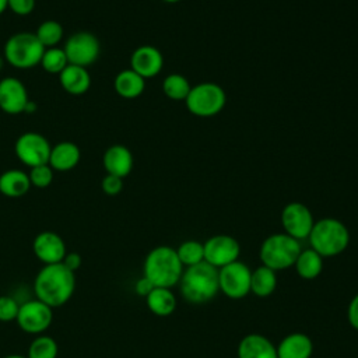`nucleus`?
Here are the masks:
<instances>
[{"mask_svg": "<svg viewBox=\"0 0 358 358\" xmlns=\"http://www.w3.org/2000/svg\"><path fill=\"white\" fill-rule=\"evenodd\" d=\"M76 289V273L63 263L45 264L35 277L34 291L36 299L50 308L63 306L70 301Z\"/></svg>", "mask_w": 358, "mask_h": 358, "instance_id": "1", "label": "nucleus"}, {"mask_svg": "<svg viewBox=\"0 0 358 358\" xmlns=\"http://www.w3.org/2000/svg\"><path fill=\"white\" fill-rule=\"evenodd\" d=\"M180 294L190 303H206L211 301L218 289V268L208 264L207 262H200L194 266L186 267L179 280Z\"/></svg>", "mask_w": 358, "mask_h": 358, "instance_id": "2", "label": "nucleus"}, {"mask_svg": "<svg viewBox=\"0 0 358 358\" xmlns=\"http://www.w3.org/2000/svg\"><path fill=\"white\" fill-rule=\"evenodd\" d=\"M183 273L176 249L171 246H157L148 252L144 260V277H147L154 287L171 288L179 282Z\"/></svg>", "mask_w": 358, "mask_h": 358, "instance_id": "3", "label": "nucleus"}, {"mask_svg": "<svg viewBox=\"0 0 358 358\" xmlns=\"http://www.w3.org/2000/svg\"><path fill=\"white\" fill-rule=\"evenodd\" d=\"M308 238L310 248L322 257L340 255L347 249L350 242L347 227L336 218H322L316 221Z\"/></svg>", "mask_w": 358, "mask_h": 358, "instance_id": "4", "label": "nucleus"}, {"mask_svg": "<svg viewBox=\"0 0 358 358\" xmlns=\"http://www.w3.org/2000/svg\"><path fill=\"white\" fill-rule=\"evenodd\" d=\"M299 253V241L284 232L267 236L260 246L259 256L263 266L277 271L294 266Z\"/></svg>", "mask_w": 358, "mask_h": 358, "instance_id": "5", "label": "nucleus"}, {"mask_svg": "<svg viewBox=\"0 0 358 358\" xmlns=\"http://www.w3.org/2000/svg\"><path fill=\"white\" fill-rule=\"evenodd\" d=\"M45 52L35 34L18 32L11 35L4 45V59L17 69H31L41 63Z\"/></svg>", "mask_w": 358, "mask_h": 358, "instance_id": "6", "label": "nucleus"}, {"mask_svg": "<svg viewBox=\"0 0 358 358\" xmlns=\"http://www.w3.org/2000/svg\"><path fill=\"white\" fill-rule=\"evenodd\" d=\"M186 106L187 109L200 117H208L217 115L225 105L224 90L214 83H200L190 88L187 95Z\"/></svg>", "mask_w": 358, "mask_h": 358, "instance_id": "7", "label": "nucleus"}, {"mask_svg": "<svg viewBox=\"0 0 358 358\" xmlns=\"http://www.w3.org/2000/svg\"><path fill=\"white\" fill-rule=\"evenodd\" d=\"M250 268L236 260L218 268L220 291L232 299H241L250 292Z\"/></svg>", "mask_w": 358, "mask_h": 358, "instance_id": "8", "label": "nucleus"}, {"mask_svg": "<svg viewBox=\"0 0 358 358\" xmlns=\"http://www.w3.org/2000/svg\"><path fill=\"white\" fill-rule=\"evenodd\" d=\"M67 62L70 64L85 67L91 66L99 56L101 46L96 36L91 32H76L73 34L63 48Z\"/></svg>", "mask_w": 358, "mask_h": 358, "instance_id": "9", "label": "nucleus"}, {"mask_svg": "<svg viewBox=\"0 0 358 358\" xmlns=\"http://www.w3.org/2000/svg\"><path fill=\"white\" fill-rule=\"evenodd\" d=\"M15 320L25 333L41 334L53 320L52 308L39 299H28L20 305Z\"/></svg>", "mask_w": 358, "mask_h": 358, "instance_id": "10", "label": "nucleus"}, {"mask_svg": "<svg viewBox=\"0 0 358 358\" xmlns=\"http://www.w3.org/2000/svg\"><path fill=\"white\" fill-rule=\"evenodd\" d=\"M14 150L17 158L29 168H32L49 162L52 147L46 137H43L42 134L27 131L17 138Z\"/></svg>", "mask_w": 358, "mask_h": 358, "instance_id": "11", "label": "nucleus"}, {"mask_svg": "<svg viewBox=\"0 0 358 358\" xmlns=\"http://www.w3.org/2000/svg\"><path fill=\"white\" fill-rule=\"evenodd\" d=\"M204 262L221 268L229 263L238 260L241 246L238 241L229 235H214L204 243Z\"/></svg>", "mask_w": 358, "mask_h": 358, "instance_id": "12", "label": "nucleus"}, {"mask_svg": "<svg viewBox=\"0 0 358 358\" xmlns=\"http://www.w3.org/2000/svg\"><path fill=\"white\" fill-rule=\"evenodd\" d=\"M281 224L287 235L299 241L309 236L315 221L310 210L305 204L294 201L282 208Z\"/></svg>", "mask_w": 358, "mask_h": 358, "instance_id": "13", "label": "nucleus"}, {"mask_svg": "<svg viewBox=\"0 0 358 358\" xmlns=\"http://www.w3.org/2000/svg\"><path fill=\"white\" fill-rule=\"evenodd\" d=\"M32 250L43 264L62 263L67 253L66 243L62 236L52 231L38 234L32 242Z\"/></svg>", "mask_w": 358, "mask_h": 358, "instance_id": "14", "label": "nucleus"}, {"mask_svg": "<svg viewBox=\"0 0 358 358\" xmlns=\"http://www.w3.org/2000/svg\"><path fill=\"white\" fill-rule=\"evenodd\" d=\"M29 102L28 92L22 81L15 77H6L0 80V108L6 113L18 115L25 112Z\"/></svg>", "mask_w": 358, "mask_h": 358, "instance_id": "15", "label": "nucleus"}, {"mask_svg": "<svg viewBox=\"0 0 358 358\" xmlns=\"http://www.w3.org/2000/svg\"><path fill=\"white\" fill-rule=\"evenodd\" d=\"M164 66V57L161 52L150 45L137 48L130 57V69L140 74L144 80L155 77Z\"/></svg>", "mask_w": 358, "mask_h": 358, "instance_id": "16", "label": "nucleus"}, {"mask_svg": "<svg viewBox=\"0 0 358 358\" xmlns=\"http://www.w3.org/2000/svg\"><path fill=\"white\" fill-rule=\"evenodd\" d=\"M102 162L105 171L109 175H115L123 179L130 173L133 168V155L127 147L115 144L105 151Z\"/></svg>", "mask_w": 358, "mask_h": 358, "instance_id": "17", "label": "nucleus"}, {"mask_svg": "<svg viewBox=\"0 0 358 358\" xmlns=\"http://www.w3.org/2000/svg\"><path fill=\"white\" fill-rule=\"evenodd\" d=\"M238 358H277V348L267 337L252 333L239 341Z\"/></svg>", "mask_w": 358, "mask_h": 358, "instance_id": "18", "label": "nucleus"}, {"mask_svg": "<svg viewBox=\"0 0 358 358\" xmlns=\"http://www.w3.org/2000/svg\"><path fill=\"white\" fill-rule=\"evenodd\" d=\"M277 348V358H310L313 344L309 336L303 333H291L285 336Z\"/></svg>", "mask_w": 358, "mask_h": 358, "instance_id": "19", "label": "nucleus"}, {"mask_svg": "<svg viewBox=\"0 0 358 358\" xmlns=\"http://www.w3.org/2000/svg\"><path fill=\"white\" fill-rule=\"evenodd\" d=\"M59 81L63 90L71 95H83L91 85V77L87 69L70 63L59 74Z\"/></svg>", "mask_w": 358, "mask_h": 358, "instance_id": "20", "label": "nucleus"}, {"mask_svg": "<svg viewBox=\"0 0 358 358\" xmlns=\"http://www.w3.org/2000/svg\"><path fill=\"white\" fill-rule=\"evenodd\" d=\"M81 151L77 144L71 141H62L57 143L50 150L49 155V165L52 169L56 171H70L80 162Z\"/></svg>", "mask_w": 358, "mask_h": 358, "instance_id": "21", "label": "nucleus"}, {"mask_svg": "<svg viewBox=\"0 0 358 358\" xmlns=\"http://www.w3.org/2000/svg\"><path fill=\"white\" fill-rule=\"evenodd\" d=\"M31 187L28 173L21 169H8L0 175V193L7 197H21Z\"/></svg>", "mask_w": 358, "mask_h": 358, "instance_id": "22", "label": "nucleus"}, {"mask_svg": "<svg viewBox=\"0 0 358 358\" xmlns=\"http://www.w3.org/2000/svg\"><path fill=\"white\" fill-rule=\"evenodd\" d=\"M144 87L145 80L131 69L122 70L115 78V91L126 99L140 96L144 91Z\"/></svg>", "mask_w": 358, "mask_h": 358, "instance_id": "23", "label": "nucleus"}, {"mask_svg": "<svg viewBox=\"0 0 358 358\" xmlns=\"http://www.w3.org/2000/svg\"><path fill=\"white\" fill-rule=\"evenodd\" d=\"M148 309L157 316H169L176 308V298L169 288L154 287L145 296Z\"/></svg>", "mask_w": 358, "mask_h": 358, "instance_id": "24", "label": "nucleus"}, {"mask_svg": "<svg viewBox=\"0 0 358 358\" xmlns=\"http://www.w3.org/2000/svg\"><path fill=\"white\" fill-rule=\"evenodd\" d=\"M277 287V275L275 271L266 267V266H259L252 271L250 275V291L260 296H268L274 292Z\"/></svg>", "mask_w": 358, "mask_h": 358, "instance_id": "25", "label": "nucleus"}, {"mask_svg": "<svg viewBox=\"0 0 358 358\" xmlns=\"http://www.w3.org/2000/svg\"><path fill=\"white\" fill-rule=\"evenodd\" d=\"M294 266L301 278L313 280L323 270V257L310 248L306 250H301Z\"/></svg>", "mask_w": 358, "mask_h": 358, "instance_id": "26", "label": "nucleus"}, {"mask_svg": "<svg viewBox=\"0 0 358 358\" xmlns=\"http://www.w3.org/2000/svg\"><path fill=\"white\" fill-rule=\"evenodd\" d=\"M190 88L189 81L176 73L166 76L162 83L164 94L173 101H185L190 92Z\"/></svg>", "mask_w": 358, "mask_h": 358, "instance_id": "27", "label": "nucleus"}, {"mask_svg": "<svg viewBox=\"0 0 358 358\" xmlns=\"http://www.w3.org/2000/svg\"><path fill=\"white\" fill-rule=\"evenodd\" d=\"M35 35L45 49L55 48L63 38V27L55 20H48L39 24Z\"/></svg>", "mask_w": 358, "mask_h": 358, "instance_id": "28", "label": "nucleus"}, {"mask_svg": "<svg viewBox=\"0 0 358 358\" xmlns=\"http://www.w3.org/2000/svg\"><path fill=\"white\" fill-rule=\"evenodd\" d=\"M57 351L59 347L55 338L49 336H38L31 341L27 358H56Z\"/></svg>", "mask_w": 358, "mask_h": 358, "instance_id": "29", "label": "nucleus"}, {"mask_svg": "<svg viewBox=\"0 0 358 358\" xmlns=\"http://www.w3.org/2000/svg\"><path fill=\"white\" fill-rule=\"evenodd\" d=\"M39 64L43 67L45 71L50 74H60L63 69L69 64V62L64 50L55 46V48L45 49Z\"/></svg>", "mask_w": 358, "mask_h": 358, "instance_id": "30", "label": "nucleus"}, {"mask_svg": "<svg viewBox=\"0 0 358 358\" xmlns=\"http://www.w3.org/2000/svg\"><path fill=\"white\" fill-rule=\"evenodd\" d=\"M180 263L186 267L194 266L204 260V246L199 241H186L176 249Z\"/></svg>", "mask_w": 358, "mask_h": 358, "instance_id": "31", "label": "nucleus"}, {"mask_svg": "<svg viewBox=\"0 0 358 358\" xmlns=\"http://www.w3.org/2000/svg\"><path fill=\"white\" fill-rule=\"evenodd\" d=\"M28 178L31 182V186H35L38 189H45L53 180V169L50 168L49 164L36 165V166L31 168Z\"/></svg>", "mask_w": 358, "mask_h": 358, "instance_id": "32", "label": "nucleus"}, {"mask_svg": "<svg viewBox=\"0 0 358 358\" xmlns=\"http://www.w3.org/2000/svg\"><path fill=\"white\" fill-rule=\"evenodd\" d=\"M20 303L10 295L0 296V322H11L17 319Z\"/></svg>", "mask_w": 358, "mask_h": 358, "instance_id": "33", "label": "nucleus"}, {"mask_svg": "<svg viewBox=\"0 0 358 358\" xmlns=\"http://www.w3.org/2000/svg\"><path fill=\"white\" fill-rule=\"evenodd\" d=\"M101 187L103 190V193H106L108 196H116L122 192L123 189V179L115 175H106L102 182H101Z\"/></svg>", "mask_w": 358, "mask_h": 358, "instance_id": "34", "label": "nucleus"}, {"mask_svg": "<svg viewBox=\"0 0 358 358\" xmlns=\"http://www.w3.org/2000/svg\"><path fill=\"white\" fill-rule=\"evenodd\" d=\"M7 7L17 15H28L35 8V0H7Z\"/></svg>", "mask_w": 358, "mask_h": 358, "instance_id": "35", "label": "nucleus"}, {"mask_svg": "<svg viewBox=\"0 0 358 358\" xmlns=\"http://www.w3.org/2000/svg\"><path fill=\"white\" fill-rule=\"evenodd\" d=\"M347 319L351 327L358 330V294L350 301L347 308Z\"/></svg>", "mask_w": 358, "mask_h": 358, "instance_id": "36", "label": "nucleus"}, {"mask_svg": "<svg viewBox=\"0 0 358 358\" xmlns=\"http://www.w3.org/2000/svg\"><path fill=\"white\" fill-rule=\"evenodd\" d=\"M69 270H71L73 273H76L80 267H81V256L76 252H69L66 253L63 262H62Z\"/></svg>", "mask_w": 358, "mask_h": 358, "instance_id": "37", "label": "nucleus"}, {"mask_svg": "<svg viewBox=\"0 0 358 358\" xmlns=\"http://www.w3.org/2000/svg\"><path fill=\"white\" fill-rule=\"evenodd\" d=\"M152 288H154L152 282L147 277H144V275L141 278H138L136 281V284H134V291L140 296H147L152 291Z\"/></svg>", "mask_w": 358, "mask_h": 358, "instance_id": "38", "label": "nucleus"}, {"mask_svg": "<svg viewBox=\"0 0 358 358\" xmlns=\"http://www.w3.org/2000/svg\"><path fill=\"white\" fill-rule=\"evenodd\" d=\"M7 8V0H0V14H3Z\"/></svg>", "mask_w": 358, "mask_h": 358, "instance_id": "39", "label": "nucleus"}, {"mask_svg": "<svg viewBox=\"0 0 358 358\" xmlns=\"http://www.w3.org/2000/svg\"><path fill=\"white\" fill-rule=\"evenodd\" d=\"M4 358H27V357L20 355V354H11V355H7V357H4Z\"/></svg>", "mask_w": 358, "mask_h": 358, "instance_id": "40", "label": "nucleus"}, {"mask_svg": "<svg viewBox=\"0 0 358 358\" xmlns=\"http://www.w3.org/2000/svg\"><path fill=\"white\" fill-rule=\"evenodd\" d=\"M164 1H166V3H176V1H180V0H164Z\"/></svg>", "mask_w": 358, "mask_h": 358, "instance_id": "41", "label": "nucleus"}, {"mask_svg": "<svg viewBox=\"0 0 358 358\" xmlns=\"http://www.w3.org/2000/svg\"><path fill=\"white\" fill-rule=\"evenodd\" d=\"M3 69V57H0V70Z\"/></svg>", "mask_w": 358, "mask_h": 358, "instance_id": "42", "label": "nucleus"}]
</instances>
